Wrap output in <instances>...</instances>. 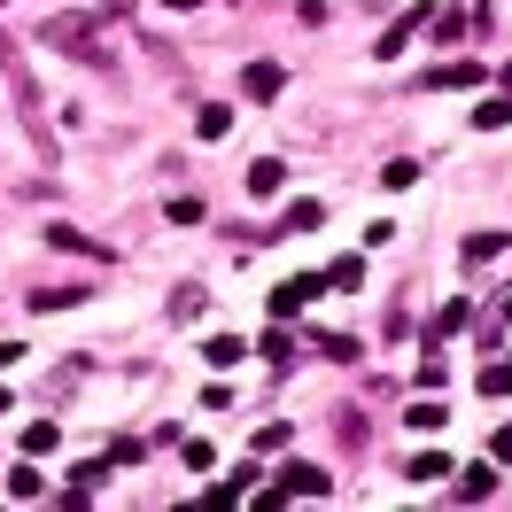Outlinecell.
Masks as SVG:
<instances>
[{
  "label": "cell",
  "mask_w": 512,
  "mask_h": 512,
  "mask_svg": "<svg viewBox=\"0 0 512 512\" xmlns=\"http://www.w3.org/2000/svg\"><path fill=\"white\" fill-rule=\"evenodd\" d=\"M295 443V427L288 419H272V427H256V458H272V450H288Z\"/></svg>",
  "instance_id": "14"
},
{
  "label": "cell",
  "mask_w": 512,
  "mask_h": 512,
  "mask_svg": "<svg viewBox=\"0 0 512 512\" xmlns=\"http://www.w3.org/2000/svg\"><path fill=\"white\" fill-rule=\"evenodd\" d=\"M427 86H481V63H466V55H458V63H450V70H435Z\"/></svg>",
  "instance_id": "16"
},
{
  "label": "cell",
  "mask_w": 512,
  "mask_h": 512,
  "mask_svg": "<svg viewBox=\"0 0 512 512\" xmlns=\"http://www.w3.org/2000/svg\"><path fill=\"white\" fill-rule=\"evenodd\" d=\"M319 288H326L319 272H303V280H280V288H272V319H295V311H303V303H311Z\"/></svg>",
  "instance_id": "3"
},
{
  "label": "cell",
  "mask_w": 512,
  "mask_h": 512,
  "mask_svg": "<svg viewBox=\"0 0 512 512\" xmlns=\"http://www.w3.org/2000/svg\"><path fill=\"white\" fill-rule=\"evenodd\" d=\"M505 125H512V94H497V101L474 109V132H505Z\"/></svg>",
  "instance_id": "12"
},
{
  "label": "cell",
  "mask_w": 512,
  "mask_h": 512,
  "mask_svg": "<svg viewBox=\"0 0 512 512\" xmlns=\"http://www.w3.org/2000/svg\"><path fill=\"white\" fill-rule=\"evenodd\" d=\"M24 450H32V458H47V450H55V419H32V427H24Z\"/></svg>",
  "instance_id": "22"
},
{
  "label": "cell",
  "mask_w": 512,
  "mask_h": 512,
  "mask_svg": "<svg viewBox=\"0 0 512 512\" xmlns=\"http://www.w3.org/2000/svg\"><path fill=\"white\" fill-rule=\"evenodd\" d=\"M404 474H412V481H443V474H450V458H443V450H419Z\"/></svg>",
  "instance_id": "19"
},
{
  "label": "cell",
  "mask_w": 512,
  "mask_h": 512,
  "mask_svg": "<svg viewBox=\"0 0 512 512\" xmlns=\"http://www.w3.org/2000/svg\"><path fill=\"white\" fill-rule=\"evenodd\" d=\"M39 39H47V47H63V55H94V63H101V24H94V16H55Z\"/></svg>",
  "instance_id": "2"
},
{
  "label": "cell",
  "mask_w": 512,
  "mask_h": 512,
  "mask_svg": "<svg viewBox=\"0 0 512 512\" xmlns=\"http://www.w3.org/2000/svg\"><path fill=\"white\" fill-rule=\"evenodd\" d=\"M171 319H202V288H179V295H171Z\"/></svg>",
  "instance_id": "27"
},
{
  "label": "cell",
  "mask_w": 512,
  "mask_h": 512,
  "mask_svg": "<svg viewBox=\"0 0 512 512\" xmlns=\"http://www.w3.org/2000/svg\"><path fill=\"white\" fill-rule=\"evenodd\" d=\"M47 241H55V249H86V256H109V249H101V241H86V233H70V225H55Z\"/></svg>",
  "instance_id": "25"
},
{
  "label": "cell",
  "mask_w": 512,
  "mask_h": 512,
  "mask_svg": "<svg viewBox=\"0 0 512 512\" xmlns=\"http://www.w3.org/2000/svg\"><path fill=\"white\" fill-rule=\"evenodd\" d=\"M194 132H202V140H225V132H233V109H225V101H202Z\"/></svg>",
  "instance_id": "10"
},
{
  "label": "cell",
  "mask_w": 512,
  "mask_h": 512,
  "mask_svg": "<svg viewBox=\"0 0 512 512\" xmlns=\"http://www.w3.org/2000/svg\"><path fill=\"white\" fill-rule=\"evenodd\" d=\"M256 350H264V365H288V357H295V342L280 334V326H264V342H256Z\"/></svg>",
  "instance_id": "20"
},
{
  "label": "cell",
  "mask_w": 512,
  "mask_h": 512,
  "mask_svg": "<svg viewBox=\"0 0 512 512\" xmlns=\"http://www.w3.org/2000/svg\"><path fill=\"white\" fill-rule=\"evenodd\" d=\"M458 474V505H481V497H497V458L489 466H450Z\"/></svg>",
  "instance_id": "4"
},
{
  "label": "cell",
  "mask_w": 512,
  "mask_h": 512,
  "mask_svg": "<svg viewBox=\"0 0 512 512\" xmlns=\"http://www.w3.org/2000/svg\"><path fill=\"white\" fill-rule=\"evenodd\" d=\"M319 225V202H288V218L272 225V233H311Z\"/></svg>",
  "instance_id": "17"
},
{
  "label": "cell",
  "mask_w": 512,
  "mask_h": 512,
  "mask_svg": "<svg viewBox=\"0 0 512 512\" xmlns=\"http://www.w3.org/2000/svg\"><path fill=\"white\" fill-rule=\"evenodd\" d=\"M249 489H256V466H241V474H225L218 489H210V497H218V505H225V497H249Z\"/></svg>",
  "instance_id": "23"
},
{
  "label": "cell",
  "mask_w": 512,
  "mask_h": 512,
  "mask_svg": "<svg viewBox=\"0 0 512 512\" xmlns=\"http://www.w3.org/2000/svg\"><path fill=\"white\" fill-rule=\"evenodd\" d=\"M412 179H419V163H412V156H396V163H381V187H388V194H396V187H412Z\"/></svg>",
  "instance_id": "21"
},
{
  "label": "cell",
  "mask_w": 512,
  "mask_h": 512,
  "mask_svg": "<svg viewBox=\"0 0 512 512\" xmlns=\"http://www.w3.org/2000/svg\"><path fill=\"white\" fill-rule=\"evenodd\" d=\"M163 8H202V0H163Z\"/></svg>",
  "instance_id": "30"
},
{
  "label": "cell",
  "mask_w": 512,
  "mask_h": 512,
  "mask_svg": "<svg viewBox=\"0 0 512 512\" xmlns=\"http://www.w3.org/2000/svg\"><path fill=\"white\" fill-rule=\"evenodd\" d=\"M319 280H326V288H357V280H365V256H334Z\"/></svg>",
  "instance_id": "13"
},
{
  "label": "cell",
  "mask_w": 512,
  "mask_h": 512,
  "mask_svg": "<svg viewBox=\"0 0 512 512\" xmlns=\"http://www.w3.org/2000/svg\"><path fill=\"white\" fill-rule=\"evenodd\" d=\"M474 326V303L458 295V303H443V319H435V342H450V334H466Z\"/></svg>",
  "instance_id": "11"
},
{
  "label": "cell",
  "mask_w": 512,
  "mask_h": 512,
  "mask_svg": "<svg viewBox=\"0 0 512 512\" xmlns=\"http://www.w3.org/2000/svg\"><path fill=\"white\" fill-rule=\"evenodd\" d=\"M295 497H334V474L326 466H280V481H272V505H295Z\"/></svg>",
  "instance_id": "1"
},
{
  "label": "cell",
  "mask_w": 512,
  "mask_h": 512,
  "mask_svg": "<svg viewBox=\"0 0 512 512\" xmlns=\"http://www.w3.org/2000/svg\"><path fill=\"white\" fill-rule=\"evenodd\" d=\"M505 249H512V233H497V225H489V233H474V241H466V264H497Z\"/></svg>",
  "instance_id": "8"
},
{
  "label": "cell",
  "mask_w": 512,
  "mask_h": 512,
  "mask_svg": "<svg viewBox=\"0 0 512 512\" xmlns=\"http://www.w3.org/2000/svg\"><path fill=\"white\" fill-rule=\"evenodd\" d=\"M319 350L334 357V365H350V357H357V342H350V334H319Z\"/></svg>",
  "instance_id": "28"
},
{
  "label": "cell",
  "mask_w": 512,
  "mask_h": 512,
  "mask_svg": "<svg viewBox=\"0 0 512 512\" xmlns=\"http://www.w3.org/2000/svg\"><path fill=\"white\" fill-rule=\"evenodd\" d=\"M280 187H288V163H280V156H256V163H249V194H264V202H272Z\"/></svg>",
  "instance_id": "7"
},
{
  "label": "cell",
  "mask_w": 512,
  "mask_h": 512,
  "mask_svg": "<svg viewBox=\"0 0 512 512\" xmlns=\"http://www.w3.org/2000/svg\"><path fill=\"white\" fill-rule=\"evenodd\" d=\"M241 94H249V101L288 94V70H280V63H249V70H241Z\"/></svg>",
  "instance_id": "5"
},
{
  "label": "cell",
  "mask_w": 512,
  "mask_h": 512,
  "mask_svg": "<svg viewBox=\"0 0 512 512\" xmlns=\"http://www.w3.org/2000/svg\"><path fill=\"white\" fill-rule=\"evenodd\" d=\"M8 497H16V505H32V497H47V481H39L32 466H16V474H8Z\"/></svg>",
  "instance_id": "15"
},
{
  "label": "cell",
  "mask_w": 512,
  "mask_h": 512,
  "mask_svg": "<svg viewBox=\"0 0 512 512\" xmlns=\"http://www.w3.org/2000/svg\"><path fill=\"white\" fill-rule=\"evenodd\" d=\"M481 396H512V365H481Z\"/></svg>",
  "instance_id": "26"
},
{
  "label": "cell",
  "mask_w": 512,
  "mask_h": 512,
  "mask_svg": "<svg viewBox=\"0 0 512 512\" xmlns=\"http://www.w3.org/2000/svg\"><path fill=\"white\" fill-rule=\"evenodd\" d=\"M241 350H249V342H233V334H210V342H202L210 365H241Z\"/></svg>",
  "instance_id": "18"
},
{
  "label": "cell",
  "mask_w": 512,
  "mask_h": 512,
  "mask_svg": "<svg viewBox=\"0 0 512 512\" xmlns=\"http://www.w3.org/2000/svg\"><path fill=\"white\" fill-rule=\"evenodd\" d=\"M78 295H86V288H39V295H32V311H70Z\"/></svg>",
  "instance_id": "24"
},
{
  "label": "cell",
  "mask_w": 512,
  "mask_h": 512,
  "mask_svg": "<svg viewBox=\"0 0 512 512\" xmlns=\"http://www.w3.org/2000/svg\"><path fill=\"white\" fill-rule=\"evenodd\" d=\"M443 419H450V404H435V396H419L412 412H404V427H412V435H435Z\"/></svg>",
  "instance_id": "9"
},
{
  "label": "cell",
  "mask_w": 512,
  "mask_h": 512,
  "mask_svg": "<svg viewBox=\"0 0 512 512\" xmlns=\"http://www.w3.org/2000/svg\"><path fill=\"white\" fill-rule=\"evenodd\" d=\"M419 24H427V8H404V16H396V24L381 32V47H373V55H381V63H396V47H404V39H412Z\"/></svg>",
  "instance_id": "6"
},
{
  "label": "cell",
  "mask_w": 512,
  "mask_h": 512,
  "mask_svg": "<svg viewBox=\"0 0 512 512\" xmlns=\"http://www.w3.org/2000/svg\"><path fill=\"white\" fill-rule=\"evenodd\" d=\"M505 319H512V295H505Z\"/></svg>",
  "instance_id": "32"
},
{
  "label": "cell",
  "mask_w": 512,
  "mask_h": 512,
  "mask_svg": "<svg viewBox=\"0 0 512 512\" xmlns=\"http://www.w3.org/2000/svg\"><path fill=\"white\" fill-rule=\"evenodd\" d=\"M489 458H497V466L512 458V427H497V435H489Z\"/></svg>",
  "instance_id": "29"
},
{
  "label": "cell",
  "mask_w": 512,
  "mask_h": 512,
  "mask_svg": "<svg viewBox=\"0 0 512 512\" xmlns=\"http://www.w3.org/2000/svg\"><path fill=\"white\" fill-rule=\"evenodd\" d=\"M0 412H8V388H0Z\"/></svg>",
  "instance_id": "31"
}]
</instances>
